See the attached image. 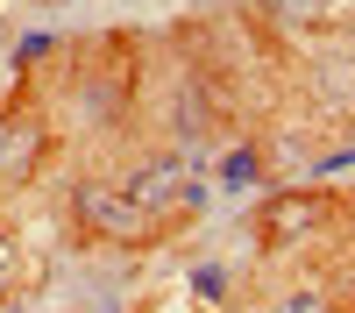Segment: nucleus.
I'll return each instance as SVG.
<instances>
[{"mask_svg": "<svg viewBox=\"0 0 355 313\" xmlns=\"http://www.w3.org/2000/svg\"><path fill=\"white\" fill-rule=\"evenodd\" d=\"M185 178H192V157H157V164L128 185V199H135V207H171V199L185 192Z\"/></svg>", "mask_w": 355, "mask_h": 313, "instance_id": "nucleus-1", "label": "nucleus"}, {"mask_svg": "<svg viewBox=\"0 0 355 313\" xmlns=\"http://www.w3.org/2000/svg\"><path fill=\"white\" fill-rule=\"evenodd\" d=\"M284 313H327V306H320L313 292H299V299H284Z\"/></svg>", "mask_w": 355, "mask_h": 313, "instance_id": "nucleus-2", "label": "nucleus"}, {"mask_svg": "<svg viewBox=\"0 0 355 313\" xmlns=\"http://www.w3.org/2000/svg\"><path fill=\"white\" fill-rule=\"evenodd\" d=\"M8 271H15V249H8V242H0V285H8Z\"/></svg>", "mask_w": 355, "mask_h": 313, "instance_id": "nucleus-3", "label": "nucleus"}]
</instances>
